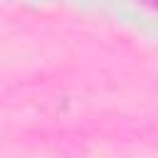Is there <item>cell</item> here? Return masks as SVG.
I'll list each match as a JSON object with an SVG mask.
<instances>
[{
    "mask_svg": "<svg viewBox=\"0 0 158 158\" xmlns=\"http://www.w3.org/2000/svg\"><path fill=\"white\" fill-rule=\"evenodd\" d=\"M143 2H146V5H153V0H143Z\"/></svg>",
    "mask_w": 158,
    "mask_h": 158,
    "instance_id": "6da1fadb",
    "label": "cell"
}]
</instances>
